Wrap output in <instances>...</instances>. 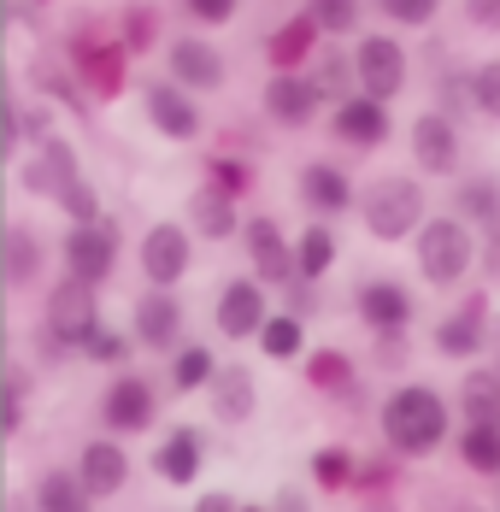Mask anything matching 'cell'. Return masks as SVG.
<instances>
[{"mask_svg":"<svg viewBox=\"0 0 500 512\" xmlns=\"http://www.w3.org/2000/svg\"><path fill=\"white\" fill-rule=\"evenodd\" d=\"M236 512H271V507H253V501H242V507H236Z\"/></svg>","mask_w":500,"mask_h":512,"instance_id":"cell-58","label":"cell"},{"mask_svg":"<svg viewBox=\"0 0 500 512\" xmlns=\"http://www.w3.org/2000/svg\"><path fill=\"white\" fill-rule=\"evenodd\" d=\"M30 512H95V501L83 495L71 465H42L30 483Z\"/></svg>","mask_w":500,"mask_h":512,"instance_id":"cell-35","label":"cell"},{"mask_svg":"<svg viewBox=\"0 0 500 512\" xmlns=\"http://www.w3.org/2000/svg\"><path fill=\"white\" fill-rule=\"evenodd\" d=\"M183 224H189V236L200 242H236V230H242V201H230V195H218L212 183H195L189 189V201H183Z\"/></svg>","mask_w":500,"mask_h":512,"instance_id":"cell-26","label":"cell"},{"mask_svg":"<svg viewBox=\"0 0 500 512\" xmlns=\"http://www.w3.org/2000/svg\"><path fill=\"white\" fill-rule=\"evenodd\" d=\"M448 448L459 454V465L471 471V477H500V430L495 424H459L448 436Z\"/></svg>","mask_w":500,"mask_h":512,"instance_id":"cell-36","label":"cell"},{"mask_svg":"<svg viewBox=\"0 0 500 512\" xmlns=\"http://www.w3.org/2000/svg\"><path fill=\"white\" fill-rule=\"evenodd\" d=\"M71 471H77V483H83V495H89L95 507L100 501H118V495L130 489V448L100 430V436H89V442L77 448V465H71Z\"/></svg>","mask_w":500,"mask_h":512,"instance_id":"cell-21","label":"cell"},{"mask_svg":"<svg viewBox=\"0 0 500 512\" xmlns=\"http://www.w3.org/2000/svg\"><path fill=\"white\" fill-rule=\"evenodd\" d=\"M206 395V412H212V424H248L253 412H259V383H253V371L242 359H218V371H212V383L200 389Z\"/></svg>","mask_w":500,"mask_h":512,"instance_id":"cell-25","label":"cell"},{"mask_svg":"<svg viewBox=\"0 0 500 512\" xmlns=\"http://www.w3.org/2000/svg\"><path fill=\"white\" fill-rule=\"evenodd\" d=\"M206 454H212V442H206L200 424H171V430L153 442L148 471L165 483V489H195L200 471H206Z\"/></svg>","mask_w":500,"mask_h":512,"instance_id":"cell-20","label":"cell"},{"mask_svg":"<svg viewBox=\"0 0 500 512\" xmlns=\"http://www.w3.org/2000/svg\"><path fill=\"white\" fill-rule=\"evenodd\" d=\"M353 501H359V512H400L395 495H353Z\"/></svg>","mask_w":500,"mask_h":512,"instance_id":"cell-53","label":"cell"},{"mask_svg":"<svg viewBox=\"0 0 500 512\" xmlns=\"http://www.w3.org/2000/svg\"><path fill=\"white\" fill-rule=\"evenodd\" d=\"M353 471H359V460H353L342 442H324V448L312 454V483H318L324 495H353Z\"/></svg>","mask_w":500,"mask_h":512,"instance_id":"cell-42","label":"cell"},{"mask_svg":"<svg viewBox=\"0 0 500 512\" xmlns=\"http://www.w3.org/2000/svg\"><path fill=\"white\" fill-rule=\"evenodd\" d=\"M0 512H6V454H0Z\"/></svg>","mask_w":500,"mask_h":512,"instance_id":"cell-57","label":"cell"},{"mask_svg":"<svg viewBox=\"0 0 500 512\" xmlns=\"http://www.w3.org/2000/svg\"><path fill=\"white\" fill-rule=\"evenodd\" d=\"M42 6H48V0H6V12H24V18H36Z\"/></svg>","mask_w":500,"mask_h":512,"instance_id":"cell-54","label":"cell"},{"mask_svg":"<svg viewBox=\"0 0 500 512\" xmlns=\"http://www.w3.org/2000/svg\"><path fill=\"white\" fill-rule=\"evenodd\" d=\"M259 354L271 359V365H295L300 354H306V318H295V312L271 307V318L259 324Z\"/></svg>","mask_w":500,"mask_h":512,"instance_id":"cell-38","label":"cell"},{"mask_svg":"<svg viewBox=\"0 0 500 512\" xmlns=\"http://www.w3.org/2000/svg\"><path fill=\"white\" fill-rule=\"evenodd\" d=\"M495 512H500V477H495Z\"/></svg>","mask_w":500,"mask_h":512,"instance_id":"cell-59","label":"cell"},{"mask_svg":"<svg viewBox=\"0 0 500 512\" xmlns=\"http://www.w3.org/2000/svg\"><path fill=\"white\" fill-rule=\"evenodd\" d=\"M112 42L130 53V59H153V48L165 42V12H159V0H130V6L118 12V24H112Z\"/></svg>","mask_w":500,"mask_h":512,"instance_id":"cell-34","label":"cell"},{"mask_svg":"<svg viewBox=\"0 0 500 512\" xmlns=\"http://www.w3.org/2000/svg\"><path fill=\"white\" fill-rule=\"evenodd\" d=\"M183 6V18L195 24L200 36H212V30H224V24H236V12H242V0H177Z\"/></svg>","mask_w":500,"mask_h":512,"instance_id":"cell-47","label":"cell"},{"mask_svg":"<svg viewBox=\"0 0 500 512\" xmlns=\"http://www.w3.org/2000/svg\"><path fill=\"white\" fill-rule=\"evenodd\" d=\"M65 65H71L77 89L89 95V106H112V101H124V95L136 89V59L118 48L112 36L95 42V48H83V53H71Z\"/></svg>","mask_w":500,"mask_h":512,"instance_id":"cell-17","label":"cell"},{"mask_svg":"<svg viewBox=\"0 0 500 512\" xmlns=\"http://www.w3.org/2000/svg\"><path fill=\"white\" fill-rule=\"evenodd\" d=\"M489 354H495V359H489V365H495V377H500V324H495V330H489Z\"/></svg>","mask_w":500,"mask_h":512,"instance_id":"cell-56","label":"cell"},{"mask_svg":"<svg viewBox=\"0 0 500 512\" xmlns=\"http://www.w3.org/2000/svg\"><path fill=\"white\" fill-rule=\"evenodd\" d=\"M453 418H459V424H495L500 430V377H495V365H465V371H459Z\"/></svg>","mask_w":500,"mask_h":512,"instance_id":"cell-30","label":"cell"},{"mask_svg":"<svg viewBox=\"0 0 500 512\" xmlns=\"http://www.w3.org/2000/svg\"><path fill=\"white\" fill-rule=\"evenodd\" d=\"M377 436H383V454H395V460H430L453 436V401L436 383L406 377L377 401Z\"/></svg>","mask_w":500,"mask_h":512,"instance_id":"cell-1","label":"cell"},{"mask_svg":"<svg viewBox=\"0 0 500 512\" xmlns=\"http://www.w3.org/2000/svg\"><path fill=\"white\" fill-rule=\"evenodd\" d=\"M477 271H483V289L500 295V224L477 236Z\"/></svg>","mask_w":500,"mask_h":512,"instance_id":"cell-49","label":"cell"},{"mask_svg":"<svg viewBox=\"0 0 500 512\" xmlns=\"http://www.w3.org/2000/svg\"><path fill=\"white\" fill-rule=\"evenodd\" d=\"M377 18L395 30V36H412V30H430L442 18V0H371Z\"/></svg>","mask_w":500,"mask_h":512,"instance_id":"cell-43","label":"cell"},{"mask_svg":"<svg viewBox=\"0 0 500 512\" xmlns=\"http://www.w3.org/2000/svg\"><path fill=\"white\" fill-rule=\"evenodd\" d=\"M236 242L248 254V277L259 289H289L295 283V242H289V230H283L277 212H242Z\"/></svg>","mask_w":500,"mask_h":512,"instance_id":"cell-10","label":"cell"},{"mask_svg":"<svg viewBox=\"0 0 500 512\" xmlns=\"http://www.w3.org/2000/svg\"><path fill=\"white\" fill-rule=\"evenodd\" d=\"M295 201H300V212H312L318 224H336V218H348V212H353V201H359V183H353L348 165H342V159H330V154L300 159Z\"/></svg>","mask_w":500,"mask_h":512,"instance_id":"cell-13","label":"cell"},{"mask_svg":"<svg viewBox=\"0 0 500 512\" xmlns=\"http://www.w3.org/2000/svg\"><path fill=\"white\" fill-rule=\"evenodd\" d=\"M406 148H412L418 177H448V183H453V177L465 171V130H459V118L436 112V106H424V112L412 118Z\"/></svg>","mask_w":500,"mask_h":512,"instance_id":"cell-15","label":"cell"},{"mask_svg":"<svg viewBox=\"0 0 500 512\" xmlns=\"http://www.w3.org/2000/svg\"><path fill=\"white\" fill-rule=\"evenodd\" d=\"M448 212L459 224H471L477 236L500 224V171H459L453 177V201Z\"/></svg>","mask_w":500,"mask_h":512,"instance_id":"cell-27","label":"cell"},{"mask_svg":"<svg viewBox=\"0 0 500 512\" xmlns=\"http://www.w3.org/2000/svg\"><path fill=\"white\" fill-rule=\"evenodd\" d=\"M265 318H271V289H259L248 271H242V277H230V283L218 289L212 324H218V336H224V342H253Z\"/></svg>","mask_w":500,"mask_h":512,"instance_id":"cell-24","label":"cell"},{"mask_svg":"<svg viewBox=\"0 0 500 512\" xmlns=\"http://www.w3.org/2000/svg\"><path fill=\"white\" fill-rule=\"evenodd\" d=\"M353 212H359V224H365V236H371V242H383V248L412 242V230L430 218L424 177H412V171H383V177H371V183L359 189Z\"/></svg>","mask_w":500,"mask_h":512,"instance_id":"cell-3","label":"cell"},{"mask_svg":"<svg viewBox=\"0 0 500 512\" xmlns=\"http://www.w3.org/2000/svg\"><path fill=\"white\" fill-rule=\"evenodd\" d=\"M118 259H124V230L112 212L83 218V224H65L59 236V277H77L89 289H106L118 277Z\"/></svg>","mask_w":500,"mask_h":512,"instance_id":"cell-5","label":"cell"},{"mask_svg":"<svg viewBox=\"0 0 500 512\" xmlns=\"http://www.w3.org/2000/svg\"><path fill=\"white\" fill-rule=\"evenodd\" d=\"M259 112L277 124V130H318L324 124V106H318V95L306 89V77L300 71H271L265 77V89H259Z\"/></svg>","mask_w":500,"mask_h":512,"instance_id":"cell-23","label":"cell"},{"mask_svg":"<svg viewBox=\"0 0 500 512\" xmlns=\"http://www.w3.org/2000/svg\"><path fill=\"white\" fill-rule=\"evenodd\" d=\"M48 265H53L48 236H42L30 218H12V230H6V242H0V289H6V295H42Z\"/></svg>","mask_w":500,"mask_h":512,"instance_id":"cell-18","label":"cell"},{"mask_svg":"<svg viewBox=\"0 0 500 512\" xmlns=\"http://www.w3.org/2000/svg\"><path fill=\"white\" fill-rule=\"evenodd\" d=\"M271 512H318V507H312V495H306V489H295V483H283V489L271 495Z\"/></svg>","mask_w":500,"mask_h":512,"instance_id":"cell-51","label":"cell"},{"mask_svg":"<svg viewBox=\"0 0 500 512\" xmlns=\"http://www.w3.org/2000/svg\"><path fill=\"white\" fill-rule=\"evenodd\" d=\"M489 330H495V295L477 283V289H459V301L436 318L430 348L453 365H471L477 354H489Z\"/></svg>","mask_w":500,"mask_h":512,"instance_id":"cell-7","label":"cell"},{"mask_svg":"<svg viewBox=\"0 0 500 512\" xmlns=\"http://www.w3.org/2000/svg\"><path fill=\"white\" fill-rule=\"evenodd\" d=\"M300 377L312 395H330V401H353V389H359V365H353L348 348H306Z\"/></svg>","mask_w":500,"mask_h":512,"instance_id":"cell-29","label":"cell"},{"mask_svg":"<svg viewBox=\"0 0 500 512\" xmlns=\"http://www.w3.org/2000/svg\"><path fill=\"white\" fill-rule=\"evenodd\" d=\"M289 242H295V283H318V289H324V277H330L336 259H342V236H336V224L306 218Z\"/></svg>","mask_w":500,"mask_h":512,"instance_id":"cell-28","label":"cell"},{"mask_svg":"<svg viewBox=\"0 0 500 512\" xmlns=\"http://www.w3.org/2000/svg\"><path fill=\"white\" fill-rule=\"evenodd\" d=\"M459 24L471 36H500V0H459Z\"/></svg>","mask_w":500,"mask_h":512,"instance_id":"cell-48","label":"cell"},{"mask_svg":"<svg viewBox=\"0 0 500 512\" xmlns=\"http://www.w3.org/2000/svg\"><path fill=\"white\" fill-rule=\"evenodd\" d=\"M71 177H83V159L71 148V136H59V130H53L48 142H36L30 154H18V189H24L30 201L53 206V195H59Z\"/></svg>","mask_w":500,"mask_h":512,"instance_id":"cell-19","label":"cell"},{"mask_svg":"<svg viewBox=\"0 0 500 512\" xmlns=\"http://www.w3.org/2000/svg\"><path fill=\"white\" fill-rule=\"evenodd\" d=\"M412 365V330H377L371 336V371H406Z\"/></svg>","mask_w":500,"mask_h":512,"instance_id":"cell-46","label":"cell"},{"mask_svg":"<svg viewBox=\"0 0 500 512\" xmlns=\"http://www.w3.org/2000/svg\"><path fill=\"white\" fill-rule=\"evenodd\" d=\"M136 265H142V289H177L195 271V236H189V224H177V218L148 224L142 242H136Z\"/></svg>","mask_w":500,"mask_h":512,"instance_id":"cell-12","label":"cell"},{"mask_svg":"<svg viewBox=\"0 0 500 512\" xmlns=\"http://www.w3.org/2000/svg\"><path fill=\"white\" fill-rule=\"evenodd\" d=\"M6 389H12V365H6V348H0V412H6Z\"/></svg>","mask_w":500,"mask_h":512,"instance_id":"cell-55","label":"cell"},{"mask_svg":"<svg viewBox=\"0 0 500 512\" xmlns=\"http://www.w3.org/2000/svg\"><path fill=\"white\" fill-rule=\"evenodd\" d=\"M318 301H324L318 283H289V289H283V312H295V318H306V324L318 318Z\"/></svg>","mask_w":500,"mask_h":512,"instance_id":"cell-50","label":"cell"},{"mask_svg":"<svg viewBox=\"0 0 500 512\" xmlns=\"http://www.w3.org/2000/svg\"><path fill=\"white\" fill-rule=\"evenodd\" d=\"M300 12L318 24V36H324V42L359 36V24H365V0H300Z\"/></svg>","mask_w":500,"mask_h":512,"instance_id":"cell-41","label":"cell"},{"mask_svg":"<svg viewBox=\"0 0 500 512\" xmlns=\"http://www.w3.org/2000/svg\"><path fill=\"white\" fill-rule=\"evenodd\" d=\"M95 324H100V289L77 283V277H48V283H42V312H36L30 342H36L42 365H65V359L89 342Z\"/></svg>","mask_w":500,"mask_h":512,"instance_id":"cell-2","label":"cell"},{"mask_svg":"<svg viewBox=\"0 0 500 512\" xmlns=\"http://www.w3.org/2000/svg\"><path fill=\"white\" fill-rule=\"evenodd\" d=\"M136 101H142V118H148L153 136H165V142H177V148H195L200 136H206V106L189 95V89H177L165 71L159 77H136Z\"/></svg>","mask_w":500,"mask_h":512,"instance_id":"cell-9","label":"cell"},{"mask_svg":"<svg viewBox=\"0 0 500 512\" xmlns=\"http://www.w3.org/2000/svg\"><path fill=\"white\" fill-rule=\"evenodd\" d=\"M300 77H306V89L318 95L324 112H330L336 101H348V95H359V89H353V59H348L342 42H324V48L306 59V71H300Z\"/></svg>","mask_w":500,"mask_h":512,"instance_id":"cell-32","label":"cell"},{"mask_svg":"<svg viewBox=\"0 0 500 512\" xmlns=\"http://www.w3.org/2000/svg\"><path fill=\"white\" fill-rule=\"evenodd\" d=\"M324 48V36H318V24L295 12V18H283L271 36H265V65L271 71H306V59Z\"/></svg>","mask_w":500,"mask_h":512,"instance_id":"cell-33","label":"cell"},{"mask_svg":"<svg viewBox=\"0 0 500 512\" xmlns=\"http://www.w3.org/2000/svg\"><path fill=\"white\" fill-rule=\"evenodd\" d=\"M53 206L65 212V224H83V218H100V212H106V206H100V189L89 183V171H83V177H71V183L53 195Z\"/></svg>","mask_w":500,"mask_h":512,"instance_id":"cell-45","label":"cell"},{"mask_svg":"<svg viewBox=\"0 0 500 512\" xmlns=\"http://www.w3.org/2000/svg\"><path fill=\"white\" fill-rule=\"evenodd\" d=\"M200 183H212L218 195H230V201H248L253 189H259V165L242 154H230V148H218V154L200 159Z\"/></svg>","mask_w":500,"mask_h":512,"instance_id":"cell-37","label":"cell"},{"mask_svg":"<svg viewBox=\"0 0 500 512\" xmlns=\"http://www.w3.org/2000/svg\"><path fill=\"white\" fill-rule=\"evenodd\" d=\"M165 359H171V377H165V383H171L177 395H200V389L212 383V371H218V354H212L206 342H183L177 354H165Z\"/></svg>","mask_w":500,"mask_h":512,"instance_id":"cell-40","label":"cell"},{"mask_svg":"<svg viewBox=\"0 0 500 512\" xmlns=\"http://www.w3.org/2000/svg\"><path fill=\"white\" fill-rule=\"evenodd\" d=\"M165 77H171L177 89H189L195 101H206V95H224V83H230V59H224V48H218L212 36L183 30V36L165 42Z\"/></svg>","mask_w":500,"mask_h":512,"instance_id":"cell-11","label":"cell"},{"mask_svg":"<svg viewBox=\"0 0 500 512\" xmlns=\"http://www.w3.org/2000/svg\"><path fill=\"white\" fill-rule=\"evenodd\" d=\"M465 118L500 130V59H477L465 65Z\"/></svg>","mask_w":500,"mask_h":512,"instance_id":"cell-39","label":"cell"},{"mask_svg":"<svg viewBox=\"0 0 500 512\" xmlns=\"http://www.w3.org/2000/svg\"><path fill=\"white\" fill-rule=\"evenodd\" d=\"M159 383H153L148 371H118L106 389H100V401H95V418H100V430L106 436H118V442H130V436H148L153 424H159Z\"/></svg>","mask_w":500,"mask_h":512,"instance_id":"cell-8","label":"cell"},{"mask_svg":"<svg viewBox=\"0 0 500 512\" xmlns=\"http://www.w3.org/2000/svg\"><path fill=\"white\" fill-rule=\"evenodd\" d=\"M348 59H353V89L383 106H395L406 95V83H412V53H406L395 30H365L348 48Z\"/></svg>","mask_w":500,"mask_h":512,"instance_id":"cell-6","label":"cell"},{"mask_svg":"<svg viewBox=\"0 0 500 512\" xmlns=\"http://www.w3.org/2000/svg\"><path fill=\"white\" fill-rule=\"evenodd\" d=\"M77 354L89 359V365H112V371H124L130 354H136V342H130V330H106V324H95L89 342H83Z\"/></svg>","mask_w":500,"mask_h":512,"instance_id":"cell-44","label":"cell"},{"mask_svg":"<svg viewBox=\"0 0 500 512\" xmlns=\"http://www.w3.org/2000/svg\"><path fill=\"white\" fill-rule=\"evenodd\" d=\"M412 265H418V277H424L436 295L465 289L471 271H477V230L459 224L453 212H430V218L412 230Z\"/></svg>","mask_w":500,"mask_h":512,"instance_id":"cell-4","label":"cell"},{"mask_svg":"<svg viewBox=\"0 0 500 512\" xmlns=\"http://www.w3.org/2000/svg\"><path fill=\"white\" fill-rule=\"evenodd\" d=\"M242 501H236V489H200L195 512H236Z\"/></svg>","mask_w":500,"mask_h":512,"instance_id":"cell-52","label":"cell"},{"mask_svg":"<svg viewBox=\"0 0 500 512\" xmlns=\"http://www.w3.org/2000/svg\"><path fill=\"white\" fill-rule=\"evenodd\" d=\"M153 512H165V507H153Z\"/></svg>","mask_w":500,"mask_h":512,"instance_id":"cell-60","label":"cell"},{"mask_svg":"<svg viewBox=\"0 0 500 512\" xmlns=\"http://www.w3.org/2000/svg\"><path fill=\"white\" fill-rule=\"evenodd\" d=\"M353 318L377 336V330H412V318H418V295H412V283H400V277H365L359 289H353Z\"/></svg>","mask_w":500,"mask_h":512,"instance_id":"cell-22","label":"cell"},{"mask_svg":"<svg viewBox=\"0 0 500 512\" xmlns=\"http://www.w3.org/2000/svg\"><path fill=\"white\" fill-rule=\"evenodd\" d=\"M324 136L342 148V154H383L389 136H395V112L371 95H348L324 112Z\"/></svg>","mask_w":500,"mask_h":512,"instance_id":"cell-14","label":"cell"},{"mask_svg":"<svg viewBox=\"0 0 500 512\" xmlns=\"http://www.w3.org/2000/svg\"><path fill=\"white\" fill-rule=\"evenodd\" d=\"M183 330H189V312L177 301V289H142L130 301V342L142 354H177L189 342Z\"/></svg>","mask_w":500,"mask_h":512,"instance_id":"cell-16","label":"cell"},{"mask_svg":"<svg viewBox=\"0 0 500 512\" xmlns=\"http://www.w3.org/2000/svg\"><path fill=\"white\" fill-rule=\"evenodd\" d=\"M30 89H36L48 106H71L77 118H89V112H95L89 95L77 89V77H71V65H65V53H59V48H42L36 59H30Z\"/></svg>","mask_w":500,"mask_h":512,"instance_id":"cell-31","label":"cell"}]
</instances>
